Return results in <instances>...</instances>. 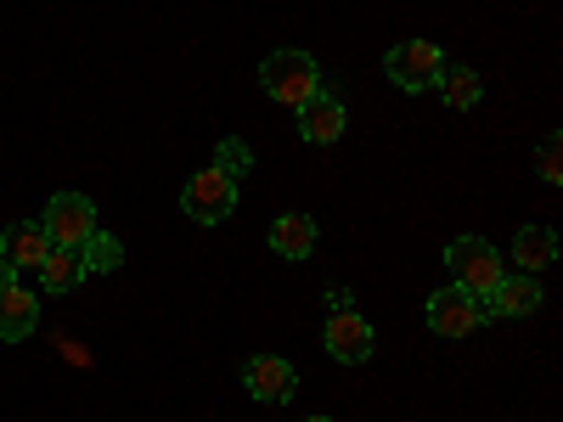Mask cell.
I'll list each match as a JSON object with an SVG mask.
<instances>
[{"label": "cell", "mask_w": 563, "mask_h": 422, "mask_svg": "<svg viewBox=\"0 0 563 422\" xmlns=\"http://www.w3.org/2000/svg\"><path fill=\"white\" fill-rule=\"evenodd\" d=\"M271 248L282 259H310L316 254V220L310 214H276L271 220Z\"/></svg>", "instance_id": "4fadbf2b"}, {"label": "cell", "mask_w": 563, "mask_h": 422, "mask_svg": "<svg viewBox=\"0 0 563 422\" xmlns=\"http://www.w3.org/2000/svg\"><path fill=\"white\" fill-rule=\"evenodd\" d=\"M541 180H547V186L563 180V141H558V135L541 141Z\"/></svg>", "instance_id": "d6986e66"}, {"label": "cell", "mask_w": 563, "mask_h": 422, "mask_svg": "<svg viewBox=\"0 0 563 422\" xmlns=\"http://www.w3.org/2000/svg\"><path fill=\"white\" fill-rule=\"evenodd\" d=\"M536 310H541L536 276H501L496 293L485 299V315H490V321H519V315H536Z\"/></svg>", "instance_id": "30bf717a"}, {"label": "cell", "mask_w": 563, "mask_h": 422, "mask_svg": "<svg viewBox=\"0 0 563 422\" xmlns=\"http://www.w3.org/2000/svg\"><path fill=\"white\" fill-rule=\"evenodd\" d=\"M490 315H485V299H474L467 288H440V293H429V326L440 338H467V333H479Z\"/></svg>", "instance_id": "8992f818"}, {"label": "cell", "mask_w": 563, "mask_h": 422, "mask_svg": "<svg viewBox=\"0 0 563 422\" xmlns=\"http://www.w3.org/2000/svg\"><path fill=\"white\" fill-rule=\"evenodd\" d=\"M85 276H90V270H85L79 248H52V254H45V265H40V288H45V293H74Z\"/></svg>", "instance_id": "9a60e30c"}, {"label": "cell", "mask_w": 563, "mask_h": 422, "mask_svg": "<svg viewBox=\"0 0 563 422\" xmlns=\"http://www.w3.org/2000/svg\"><path fill=\"white\" fill-rule=\"evenodd\" d=\"M445 265H451V276H456V288H467L474 299H490V293H496V281L507 276L501 254H496L485 237H451Z\"/></svg>", "instance_id": "7a4b0ae2"}, {"label": "cell", "mask_w": 563, "mask_h": 422, "mask_svg": "<svg viewBox=\"0 0 563 422\" xmlns=\"http://www.w3.org/2000/svg\"><path fill=\"white\" fill-rule=\"evenodd\" d=\"M34 326H40V304H34V293L23 288H0V338L7 344H23V338H34Z\"/></svg>", "instance_id": "7c38bea8"}, {"label": "cell", "mask_w": 563, "mask_h": 422, "mask_svg": "<svg viewBox=\"0 0 563 422\" xmlns=\"http://www.w3.org/2000/svg\"><path fill=\"white\" fill-rule=\"evenodd\" d=\"M327 355L344 360V366H361L372 360V349H378V333H372V321H361L355 310H333L327 315Z\"/></svg>", "instance_id": "52a82bcc"}, {"label": "cell", "mask_w": 563, "mask_h": 422, "mask_svg": "<svg viewBox=\"0 0 563 422\" xmlns=\"http://www.w3.org/2000/svg\"><path fill=\"white\" fill-rule=\"evenodd\" d=\"M512 259H519L525 276L547 270V265L558 259V231H552V225H525L519 237H512Z\"/></svg>", "instance_id": "5bb4252c"}, {"label": "cell", "mask_w": 563, "mask_h": 422, "mask_svg": "<svg viewBox=\"0 0 563 422\" xmlns=\"http://www.w3.org/2000/svg\"><path fill=\"white\" fill-rule=\"evenodd\" d=\"M260 85H265V97L271 102H288V108H299V102H310L316 90H321V68H316V57H305V52H271L265 63H260Z\"/></svg>", "instance_id": "6da1fadb"}, {"label": "cell", "mask_w": 563, "mask_h": 422, "mask_svg": "<svg viewBox=\"0 0 563 422\" xmlns=\"http://www.w3.org/2000/svg\"><path fill=\"white\" fill-rule=\"evenodd\" d=\"M0 254H7L18 270H40L45 254H52V237H45L40 220H18V225L0 231Z\"/></svg>", "instance_id": "8fae6325"}, {"label": "cell", "mask_w": 563, "mask_h": 422, "mask_svg": "<svg viewBox=\"0 0 563 422\" xmlns=\"http://www.w3.org/2000/svg\"><path fill=\"white\" fill-rule=\"evenodd\" d=\"M243 389L254 400H265V406H288L299 395V371H294V360H282V355H254L243 366Z\"/></svg>", "instance_id": "ba28073f"}, {"label": "cell", "mask_w": 563, "mask_h": 422, "mask_svg": "<svg viewBox=\"0 0 563 422\" xmlns=\"http://www.w3.org/2000/svg\"><path fill=\"white\" fill-rule=\"evenodd\" d=\"M384 74L406 90V97H417V90H434L440 85L445 57H440V45H429V40H400L395 52L384 57Z\"/></svg>", "instance_id": "5b68a950"}, {"label": "cell", "mask_w": 563, "mask_h": 422, "mask_svg": "<svg viewBox=\"0 0 563 422\" xmlns=\"http://www.w3.org/2000/svg\"><path fill=\"white\" fill-rule=\"evenodd\" d=\"M231 209H238V180H231L225 169H198L192 180L180 186V214L198 220V225H220Z\"/></svg>", "instance_id": "3957f363"}, {"label": "cell", "mask_w": 563, "mask_h": 422, "mask_svg": "<svg viewBox=\"0 0 563 422\" xmlns=\"http://www.w3.org/2000/svg\"><path fill=\"white\" fill-rule=\"evenodd\" d=\"M440 97H445V108H456V113H467L479 97H485V79H479V68H451L445 63V74H440Z\"/></svg>", "instance_id": "2e32d148"}, {"label": "cell", "mask_w": 563, "mask_h": 422, "mask_svg": "<svg viewBox=\"0 0 563 422\" xmlns=\"http://www.w3.org/2000/svg\"><path fill=\"white\" fill-rule=\"evenodd\" d=\"M79 259H85V270L90 276H102V270H119L124 265V243L113 237V231H97L85 248H79Z\"/></svg>", "instance_id": "e0dca14e"}, {"label": "cell", "mask_w": 563, "mask_h": 422, "mask_svg": "<svg viewBox=\"0 0 563 422\" xmlns=\"http://www.w3.org/2000/svg\"><path fill=\"white\" fill-rule=\"evenodd\" d=\"M63 355H68V360H74V366H90V355H85V349H79V344H74V338H63Z\"/></svg>", "instance_id": "44dd1931"}, {"label": "cell", "mask_w": 563, "mask_h": 422, "mask_svg": "<svg viewBox=\"0 0 563 422\" xmlns=\"http://www.w3.org/2000/svg\"><path fill=\"white\" fill-rule=\"evenodd\" d=\"M294 113H299V135L310 141V147H333V141L344 135V124H350V113H344V102L333 97V90H316V97L299 102Z\"/></svg>", "instance_id": "9c48e42d"}, {"label": "cell", "mask_w": 563, "mask_h": 422, "mask_svg": "<svg viewBox=\"0 0 563 422\" xmlns=\"http://www.w3.org/2000/svg\"><path fill=\"white\" fill-rule=\"evenodd\" d=\"M214 169H225L231 180H238V175H249V169H254L249 141H238V135H231V141H220V147H214Z\"/></svg>", "instance_id": "ac0fdd59"}, {"label": "cell", "mask_w": 563, "mask_h": 422, "mask_svg": "<svg viewBox=\"0 0 563 422\" xmlns=\"http://www.w3.org/2000/svg\"><path fill=\"white\" fill-rule=\"evenodd\" d=\"M305 422H333V417H305Z\"/></svg>", "instance_id": "7402d4cb"}, {"label": "cell", "mask_w": 563, "mask_h": 422, "mask_svg": "<svg viewBox=\"0 0 563 422\" xmlns=\"http://www.w3.org/2000/svg\"><path fill=\"white\" fill-rule=\"evenodd\" d=\"M18 276H23V270H18L7 254H0V288H18Z\"/></svg>", "instance_id": "ffe728a7"}, {"label": "cell", "mask_w": 563, "mask_h": 422, "mask_svg": "<svg viewBox=\"0 0 563 422\" xmlns=\"http://www.w3.org/2000/svg\"><path fill=\"white\" fill-rule=\"evenodd\" d=\"M40 225H45V237H52V248H85L102 231L97 225V203H90L85 192H57L52 203H45Z\"/></svg>", "instance_id": "277c9868"}]
</instances>
